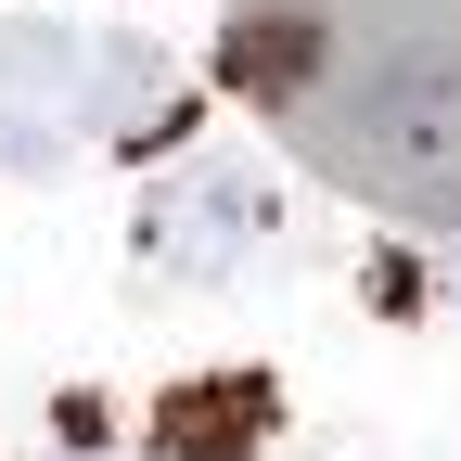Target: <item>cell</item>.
<instances>
[{"label": "cell", "mask_w": 461, "mask_h": 461, "mask_svg": "<svg viewBox=\"0 0 461 461\" xmlns=\"http://www.w3.org/2000/svg\"><path fill=\"white\" fill-rule=\"evenodd\" d=\"M218 65L321 180L461 230V0H230Z\"/></svg>", "instance_id": "obj_1"}, {"label": "cell", "mask_w": 461, "mask_h": 461, "mask_svg": "<svg viewBox=\"0 0 461 461\" xmlns=\"http://www.w3.org/2000/svg\"><path fill=\"white\" fill-rule=\"evenodd\" d=\"M90 65H103V39L51 26V14L0 26V167H14V180H51V167H77V141H103Z\"/></svg>", "instance_id": "obj_2"}, {"label": "cell", "mask_w": 461, "mask_h": 461, "mask_svg": "<svg viewBox=\"0 0 461 461\" xmlns=\"http://www.w3.org/2000/svg\"><path fill=\"white\" fill-rule=\"evenodd\" d=\"M269 230H282V193L257 180L244 154H205V167H180V180L141 205V257L167 282H230Z\"/></svg>", "instance_id": "obj_3"}, {"label": "cell", "mask_w": 461, "mask_h": 461, "mask_svg": "<svg viewBox=\"0 0 461 461\" xmlns=\"http://www.w3.org/2000/svg\"><path fill=\"white\" fill-rule=\"evenodd\" d=\"M269 423H282L269 372H193L154 397V461H257Z\"/></svg>", "instance_id": "obj_4"}, {"label": "cell", "mask_w": 461, "mask_h": 461, "mask_svg": "<svg viewBox=\"0 0 461 461\" xmlns=\"http://www.w3.org/2000/svg\"><path fill=\"white\" fill-rule=\"evenodd\" d=\"M90 115H103V141H180V77H167V51L129 26V39H103V65H90Z\"/></svg>", "instance_id": "obj_5"}, {"label": "cell", "mask_w": 461, "mask_h": 461, "mask_svg": "<svg viewBox=\"0 0 461 461\" xmlns=\"http://www.w3.org/2000/svg\"><path fill=\"white\" fill-rule=\"evenodd\" d=\"M448 295H461V257H448Z\"/></svg>", "instance_id": "obj_6"}, {"label": "cell", "mask_w": 461, "mask_h": 461, "mask_svg": "<svg viewBox=\"0 0 461 461\" xmlns=\"http://www.w3.org/2000/svg\"><path fill=\"white\" fill-rule=\"evenodd\" d=\"M77 461H103V448H77Z\"/></svg>", "instance_id": "obj_7"}]
</instances>
